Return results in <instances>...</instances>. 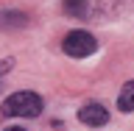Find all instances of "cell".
<instances>
[{
    "label": "cell",
    "mask_w": 134,
    "mask_h": 131,
    "mask_svg": "<svg viewBox=\"0 0 134 131\" xmlns=\"http://www.w3.org/2000/svg\"><path fill=\"white\" fill-rule=\"evenodd\" d=\"M45 103H42V95L36 92H14L11 98H6L3 103V115L8 117H39Z\"/></svg>",
    "instance_id": "6da1fadb"
},
{
    "label": "cell",
    "mask_w": 134,
    "mask_h": 131,
    "mask_svg": "<svg viewBox=\"0 0 134 131\" xmlns=\"http://www.w3.org/2000/svg\"><path fill=\"white\" fill-rule=\"evenodd\" d=\"M134 11V0H87V20H112Z\"/></svg>",
    "instance_id": "7a4b0ae2"
},
{
    "label": "cell",
    "mask_w": 134,
    "mask_h": 131,
    "mask_svg": "<svg viewBox=\"0 0 134 131\" xmlns=\"http://www.w3.org/2000/svg\"><path fill=\"white\" fill-rule=\"evenodd\" d=\"M62 48H64L67 56H73V59H87L98 50V39L90 31H70L64 36V42H62Z\"/></svg>",
    "instance_id": "3957f363"
},
{
    "label": "cell",
    "mask_w": 134,
    "mask_h": 131,
    "mask_svg": "<svg viewBox=\"0 0 134 131\" xmlns=\"http://www.w3.org/2000/svg\"><path fill=\"white\" fill-rule=\"evenodd\" d=\"M78 120L84 126H92V128H100V126L109 123V112L103 103H84L78 109Z\"/></svg>",
    "instance_id": "277c9868"
},
{
    "label": "cell",
    "mask_w": 134,
    "mask_h": 131,
    "mask_svg": "<svg viewBox=\"0 0 134 131\" xmlns=\"http://www.w3.org/2000/svg\"><path fill=\"white\" fill-rule=\"evenodd\" d=\"M28 17L23 11H0V28H25Z\"/></svg>",
    "instance_id": "5b68a950"
},
{
    "label": "cell",
    "mask_w": 134,
    "mask_h": 131,
    "mask_svg": "<svg viewBox=\"0 0 134 131\" xmlns=\"http://www.w3.org/2000/svg\"><path fill=\"white\" fill-rule=\"evenodd\" d=\"M117 109L120 112H134V81L123 84V89L117 95Z\"/></svg>",
    "instance_id": "8992f818"
},
{
    "label": "cell",
    "mask_w": 134,
    "mask_h": 131,
    "mask_svg": "<svg viewBox=\"0 0 134 131\" xmlns=\"http://www.w3.org/2000/svg\"><path fill=\"white\" fill-rule=\"evenodd\" d=\"M62 8L67 17H87V0H64Z\"/></svg>",
    "instance_id": "52a82bcc"
},
{
    "label": "cell",
    "mask_w": 134,
    "mask_h": 131,
    "mask_svg": "<svg viewBox=\"0 0 134 131\" xmlns=\"http://www.w3.org/2000/svg\"><path fill=\"white\" fill-rule=\"evenodd\" d=\"M11 67H14V59H0V75H6Z\"/></svg>",
    "instance_id": "ba28073f"
},
{
    "label": "cell",
    "mask_w": 134,
    "mask_h": 131,
    "mask_svg": "<svg viewBox=\"0 0 134 131\" xmlns=\"http://www.w3.org/2000/svg\"><path fill=\"white\" fill-rule=\"evenodd\" d=\"M6 131H25V128H20V126H11V128H6Z\"/></svg>",
    "instance_id": "9c48e42d"
}]
</instances>
